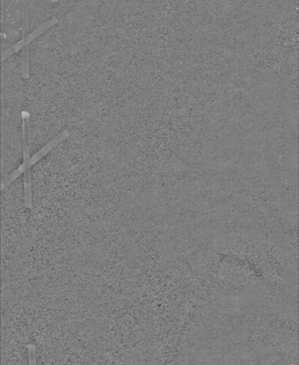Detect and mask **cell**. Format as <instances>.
<instances>
[{
	"instance_id": "cell-1",
	"label": "cell",
	"mask_w": 299,
	"mask_h": 365,
	"mask_svg": "<svg viewBox=\"0 0 299 365\" xmlns=\"http://www.w3.org/2000/svg\"><path fill=\"white\" fill-rule=\"evenodd\" d=\"M69 133L67 131H64L63 132L59 134L58 136L55 137L54 139L51 140L47 144H46L44 147H42L40 151H37L36 154L33 155V157L30 158V161L26 164H22L18 169H16L15 172L12 173L10 176H8L6 179L4 180L1 184V190H4L10 184V183L15 181L17 178L22 174H24L26 171L31 169V167L35 165L37 162L40 161L44 156H45L48 153L50 152L54 148L58 146L59 144L62 143L64 140L68 138Z\"/></svg>"
},
{
	"instance_id": "cell-4",
	"label": "cell",
	"mask_w": 299,
	"mask_h": 365,
	"mask_svg": "<svg viewBox=\"0 0 299 365\" xmlns=\"http://www.w3.org/2000/svg\"><path fill=\"white\" fill-rule=\"evenodd\" d=\"M28 354H29L30 364H36V350L34 345H30L28 346Z\"/></svg>"
},
{
	"instance_id": "cell-3",
	"label": "cell",
	"mask_w": 299,
	"mask_h": 365,
	"mask_svg": "<svg viewBox=\"0 0 299 365\" xmlns=\"http://www.w3.org/2000/svg\"><path fill=\"white\" fill-rule=\"evenodd\" d=\"M21 8H22V38L28 36L29 30V17H28V0H21Z\"/></svg>"
},
{
	"instance_id": "cell-2",
	"label": "cell",
	"mask_w": 299,
	"mask_h": 365,
	"mask_svg": "<svg viewBox=\"0 0 299 365\" xmlns=\"http://www.w3.org/2000/svg\"><path fill=\"white\" fill-rule=\"evenodd\" d=\"M31 169L24 173V205L26 208L33 207V188Z\"/></svg>"
}]
</instances>
